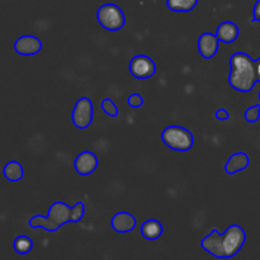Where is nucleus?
<instances>
[{
    "label": "nucleus",
    "instance_id": "f257e3e1",
    "mask_svg": "<svg viewBox=\"0 0 260 260\" xmlns=\"http://www.w3.org/2000/svg\"><path fill=\"white\" fill-rule=\"evenodd\" d=\"M246 241V234L239 225L229 226L221 235L217 230H212L203 240L201 246L217 259H230L235 256Z\"/></svg>",
    "mask_w": 260,
    "mask_h": 260
},
{
    "label": "nucleus",
    "instance_id": "f03ea898",
    "mask_svg": "<svg viewBox=\"0 0 260 260\" xmlns=\"http://www.w3.org/2000/svg\"><path fill=\"white\" fill-rule=\"evenodd\" d=\"M84 215L85 205L83 202H76L73 207L66 205L65 202H55L51 205L47 216H33L28 225L32 229H43L48 233H55L66 223H76L81 221Z\"/></svg>",
    "mask_w": 260,
    "mask_h": 260
},
{
    "label": "nucleus",
    "instance_id": "7ed1b4c3",
    "mask_svg": "<svg viewBox=\"0 0 260 260\" xmlns=\"http://www.w3.org/2000/svg\"><path fill=\"white\" fill-rule=\"evenodd\" d=\"M256 83L255 60L245 52H235L230 57L229 84L231 88L241 93L253 90Z\"/></svg>",
    "mask_w": 260,
    "mask_h": 260
},
{
    "label": "nucleus",
    "instance_id": "20e7f679",
    "mask_svg": "<svg viewBox=\"0 0 260 260\" xmlns=\"http://www.w3.org/2000/svg\"><path fill=\"white\" fill-rule=\"evenodd\" d=\"M161 139L162 142L174 151H189L194 145V136L192 132L184 127L175 126V124L167 127L162 131Z\"/></svg>",
    "mask_w": 260,
    "mask_h": 260
},
{
    "label": "nucleus",
    "instance_id": "39448f33",
    "mask_svg": "<svg viewBox=\"0 0 260 260\" xmlns=\"http://www.w3.org/2000/svg\"><path fill=\"white\" fill-rule=\"evenodd\" d=\"M96 20L104 29L111 30V32L122 29L126 24L124 13L122 12L118 5L113 4V3L103 4L96 10Z\"/></svg>",
    "mask_w": 260,
    "mask_h": 260
},
{
    "label": "nucleus",
    "instance_id": "423d86ee",
    "mask_svg": "<svg viewBox=\"0 0 260 260\" xmlns=\"http://www.w3.org/2000/svg\"><path fill=\"white\" fill-rule=\"evenodd\" d=\"M93 102L86 96H83L74 106L71 119L76 128L85 129L93 122Z\"/></svg>",
    "mask_w": 260,
    "mask_h": 260
},
{
    "label": "nucleus",
    "instance_id": "0eeeda50",
    "mask_svg": "<svg viewBox=\"0 0 260 260\" xmlns=\"http://www.w3.org/2000/svg\"><path fill=\"white\" fill-rule=\"evenodd\" d=\"M129 73L134 78L145 80L150 79L156 73V65L154 60L146 55H136L129 61Z\"/></svg>",
    "mask_w": 260,
    "mask_h": 260
},
{
    "label": "nucleus",
    "instance_id": "6e6552de",
    "mask_svg": "<svg viewBox=\"0 0 260 260\" xmlns=\"http://www.w3.org/2000/svg\"><path fill=\"white\" fill-rule=\"evenodd\" d=\"M41 50H42V42L36 36H22L14 42V51L18 55L33 56L37 55Z\"/></svg>",
    "mask_w": 260,
    "mask_h": 260
},
{
    "label": "nucleus",
    "instance_id": "1a4fd4ad",
    "mask_svg": "<svg viewBox=\"0 0 260 260\" xmlns=\"http://www.w3.org/2000/svg\"><path fill=\"white\" fill-rule=\"evenodd\" d=\"M74 168L80 175H90L98 168V157L91 151H83L76 156Z\"/></svg>",
    "mask_w": 260,
    "mask_h": 260
},
{
    "label": "nucleus",
    "instance_id": "9d476101",
    "mask_svg": "<svg viewBox=\"0 0 260 260\" xmlns=\"http://www.w3.org/2000/svg\"><path fill=\"white\" fill-rule=\"evenodd\" d=\"M218 43H220V40L216 35L210 32L202 33L198 38V52L203 58L210 60V58L215 57L217 53Z\"/></svg>",
    "mask_w": 260,
    "mask_h": 260
},
{
    "label": "nucleus",
    "instance_id": "9b49d317",
    "mask_svg": "<svg viewBox=\"0 0 260 260\" xmlns=\"http://www.w3.org/2000/svg\"><path fill=\"white\" fill-rule=\"evenodd\" d=\"M111 225L116 233L126 234V233H129V231H132L135 228H136L137 221L134 215L122 211V212L116 213V215L112 217Z\"/></svg>",
    "mask_w": 260,
    "mask_h": 260
},
{
    "label": "nucleus",
    "instance_id": "f8f14e48",
    "mask_svg": "<svg viewBox=\"0 0 260 260\" xmlns=\"http://www.w3.org/2000/svg\"><path fill=\"white\" fill-rule=\"evenodd\" d=\"M250 164L249 155L245 152H235L229 157L228 162L225 165V172L229 175H234L239 172H243Z\"/></svg>",
    "mask_w": 260,
    "mask_h": 260
},
{
    "label": "nucleus",
    "instance_id": "ddd939ff",
    "mask_svg": "<svg viewBox=\"0 0 260 260\" xmlns=\"http://www.w3.org/2000/svg\"><path fill=\"white\" fill-rule=\"evenodd\" d=\"M239 27L236 23L231 22V20H225L221 23L216 30V36L220 40V42L223 43H233L238 40L239 37Z\"/></svg>",
    "mask_w": 260,
    "mask_h": 260
},
{
    "label": "nucleus",
    "instance_id": "4468645a",
    "mask_svg": "<svg viewBox=\"0 0 260 260\" xmlns=\"http://www.w3.org/2000/svg\"><path fill=\"white\" fill-rule=\"evenodd\" d=\"M162 231H164V228H162L161 222H159L157 220H152V218L145 221L141 226V235L149 241L157 240L162 235Z\"/></svg>",
    "mask_w": 260,
    "mask_h": 260
},
{
    "label": "nucleus",
    "instance_id": "2eb2a0df",
    "mask_svg": "<svg viewBox=\"0 0 260 260\" xmlns=\"http://www.w3.org/2000/svg\"><path fill=\"white\" fill-rule=\"evenodd\" d=\"M3 174H4L5 179L9 180V182L15 183L19 182L20 179H23V175H24V169H23L22 164L18 161H9L5 164L4 169H3Z\"/></svg>",
    "mask_w": 260,
    "mask_h": 260
},
{
    "label": "nucleus",
    "instance_id": "dca6fc26",
    "mask_svg": "<svg viewBox=\"0 0 260 260\" xmlns=\"http://www.w3.org/2000/svg\"><path fill=\"white\" fill-rule=\"evenodd\" d=\"M198 0H167V5L172 12L187 13L194 9Z\"/></svg>",
    "mask_w": 260,
    "mask_h": 260
},
{
    "label": "nucleus",
    "instance_id": "f3484780",
    "mask_svg": "<svg viewBox=\"0 0 260 260\" xmlns=\"http://www.w3.org/2000/svg\"><path fill=\"white\" fill-rule=\"evenodd\" d=\"M13 248H14L15 253L17 254H19V255H25V254L32 251L33 241L29 236L19 235L15 238L14 243H13Z\"/></svg>",
    "mask_w": 260,
    "mask_h": 260
},
{
    "label": "nucleus",
    "instance_id": "a211bd4d",
    "mask_svg": "<svg viewBox=\"0 0 260 260\" xmlns=\"http://www.w3.org/2000/svg\"><path fill=\"white\" fill-rule=\"evenodd\" d=\"M102 109H103L104 113L109 117L118 116V108H117L116 103L109 98H106L102 101Z\"/></svg>",
    "mask_w": 260,
    "mask_h": 260
},
{
    "label": "nucleus",
    "instance_id": "6ab92c4d",
    "mask_svg": "<svg viewBox=\"0 0 260 260\" xmlns=\"http://www.w3.org/2000/svg\"><path fill=\"white\" fill-rule=\"evenodd\" d=\"M244 117H245L246 122H249V123L258 122L260 118V104H255V106H251L250 108L246 109Z\"/></svg>",
    "mask_w": 260,
    "mask_h": 260
},
{
    "label": "nucleus",
    "instance_id": "aec40b11",
    "mask_svg": "<svg viewBox=\"0 0 260 260\" xmlns=\"http://www.w3.org/2000/svg\"><path fill=\"white\" fill-rule=\"evenodd\" d=\"M127 104L129 107H134V108H140V107L144 106V98H142L141 94L134 93L127 98Z\"/></svg>",
    "mask_w": 260,
    "mask_h": 260
},
{
    "label": "nucleus",
    "instance_id": "412c9836",
    "mask_svg": "<svg viewBox=\"0 0 260 260\" xmlns=\"http://www.w3.org/2000/svg\"><path fill=\"white\" fill-rule=\"evenodd\" d=\"M215 117H216V119H218V121L225 122L230 118V113H229V111L226 108H220L216 111Z\"/></svg>",
    "mask_w": 260,
    "mask_h": 260
},
{
    "label": "nucleus",
    "instance_id": "4be33fe9",
    "mask_svg": "<svg viewBox=\"0 0 260 260\" xmlns=\"http://www.w3.org/2000/svg\"><path fill=\"white\" fill-rule=\"evenodd\" d=\"M253 22H260V0H256L253 10Z\"/></svg>",
    "mask_w": 260,
    "mask_h": 260
},
{
    "label": "nucleus",
    "instance_id": "5701e85b",
    "mask_svg": "<svg viewBox=\"0 0 260 260\" xmlns=\"http://www.w3.org/2000/svg\"><path fill=\"white\" fill-rule=\"evenodd\" d=\"M255 70H256V81L260 83V57L255 60Z\"/></svg>",
    "mask_w": 260,
    "mask_h": 260
},
{
    "label": "nucleus",
    "instance_id": "b1692460",
    "mask_svg": "<svg viewBox=\"0 0 260 260\" xmlns=\"http://www.w3.org/2000/svg\"><path fill=\"white\" fill-rule=\"evenodd\" d=\"M259 101H260V91H259Z\"/></svg>",
    "mask_w": 260,
    "mask_h": 260
}]
</instances>
